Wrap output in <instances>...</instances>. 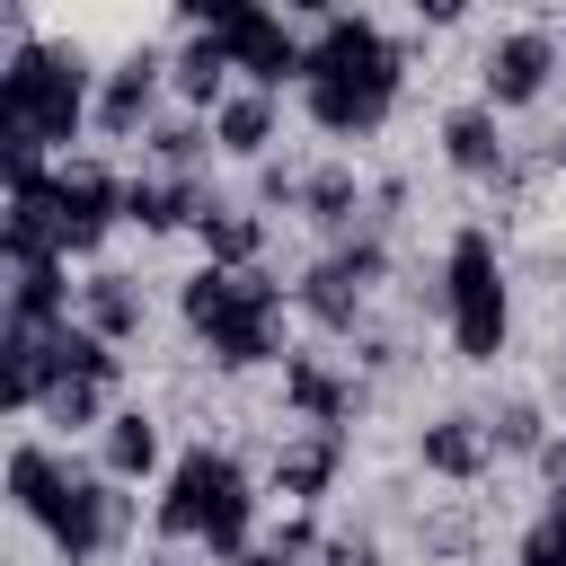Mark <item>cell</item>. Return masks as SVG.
I'll use <instances>...</instances> for the list:
<instances>
[{
  "label": "cell",
  "mask_w": 566,
  "mask_h": 566,
  "mask_svg": "<svg viewBox=\"0 0 566 566\" xmlns=\"http://www.w3.org/2000/svg\"><path fill=\"white\" fill-rule=\"evenodd\" d=\"M442 318H451V345L460 363H495L504 336H513V301H504V256H495V230H460L451 256H442Z\"/></svg>",
  "instance_id": "cell-3"
},
{
  "label": "cell",
  "mask_w": 566,
  "mask_h": 566,
  "mask_svg": "<svg viewBox=\"0 0 566 566\" xmlns=\"http://www.w3.org/2000/svg\"><path fill=\"white\" fill-rule=\"evenodd\" d=\"M159 469V416H142V407H115L106 416V433H97V478H115V486H142Z\"/></svg>",
  "instance_id": "cell-19"
},
{
  "label": "cell",
  "mask_w": 566,
  "mask_h": 566,
  "mask_svg": "<svg viewBox=\"0 0 566 566\" xmlns=\"http://www.w3.org/2000/svg\"><path fill=\"white\" fill-rule=\"evenodd\" d=\"M0 274H9V248H0Z\"/></svg>",
  "instance_id": "cell-36"
},
{
  "label": "cell",
  "mask_w": 566,
  "mask_h": 566,
  "mask_svg": "<svg viewBox=\"0 0 566 566\" xmlns=\"http://www.w3.org/2000/svg\"><path fill=\"white\" fill-rule=\"evenodd\" d=\"M133 531V495L115 486V478H71L62 495H53V513H44V539L62 548V566H88V557H106L115 539Z\"/></svg>",
  "instance_id": "cell-7"
},
{
  "label": "cell",
  "mask_w": 566,
  "mask_h": 566,
  "mask_svg": "<svg viewBox=\"0 0 566 566\" xmlns=\"http://www.w3.org/2000/svg\"><path fill=\"white\" fill-rule=\"evenodd\" d=\"M539 478H548V495H566V433H548V451H539Z\"/></svg>",
  "instance_id": "cell-32"
},
{
  "label": "cell",
  "mask_w": 566,
  "mask_h": 566,
  "mask_svg": "<svg viewBox=\"0 0 566 566\" xmlns=\"http://www.w3.org/2000/svg\"><path fill=\"white\" fill-rule=\"evenodd\" d=\"M221 195L203 177H124V221L133 230H203Z\"/></svg>",
  "instance_id": "cell-13"
},
{
  "label": "cell",
  "mask_w": 566,
  "mask_h": 566,
  "mask_svg": "<svg viewBox=\"0 0 566 566\" xmlns=\"http://www.w3.org/2000/svg\"><path fill=\"white\" fill-rule=\"evenodd\" d=\"M416 531H424V557H469L478 548V513H460V504L451 513H424Z\"/></svg>",
  "instance_id": "cell-29"
},
{
  "label": "cell",
  "mask_w": 566,
  "mask_h": 566,
  "mask_svg": "<svg viewBox=\"0 0 566 566\" xmlns=\"http://www.w3.org/2000/svg\"><path fill=\"white\" fill-rule=\"evenodd\" d=\"M301 97H310V124H318V133H336V142L380 133V124H389V106H398V97H371V88H327V80H310Z\"/></svg>",
  "instance_id": "cell-23"
},
{
  "label": "cell",
  "mask_w": 566,
  "mask_h": 566,
  "mask_svg": "<svg viewBox=\"0 0 566 566\" xmlns=\"http://www.w3.org/2000/svg\"><path fill=\"white\" fill-rule=\"evenodd\" d=\"M548 80H557V27H504V35L478 53V88H486L495 115H504V106H539Z\"/></svg>",
  "instance_id": "cell-8"
},
{
  "label": "cell",
  "mask_w": 566,
  "mask_h": 566,
  "mask_svg": "<svg viewBox=\"0 0 566 566\" xmlns=\"http://www.w3.org/2000/svg\"><path fill=\"white\" fill-rule=\"evenodd\" d=\"M71 301H80V283L62 274V256H35V265H9V318L18 327H71Z\"/></svg>",
  "instance_id": "cell-16"
},
{
  "label": "cell",
  "mask_w": 566,
  "mask_h": 566,
  "mask_svg": "<svg viewBox=\"0 0 566 566\" xmlns=\"http://www.w3.org/2000/svg\"><path fill=\"white\" fill-rule=\"evenodd\" d=\"M44 424L71 442V433H106V380H44Z\"/></svg>",
  "instance_id": "cell-26"
},
{
  "label": "cell",
  "mask_w": 566,
  "mask_h": 566,
  "mask_svg": "<svg viewBox=\"0 0 566 566\" xmlns=\"http://www.w3.org/2000/svg\"><path fill=\"white\" fill-rule=\"evenodd\" d=\"M442 159H451L460 177H504V168H513V159H504V124H495V106H486V97L442 115Z\"/></svg>",
  "instance_id": "cell-18"
},
{
  "label": "cell",
  "mask_w": 566,
  "mask_h": 566,
  "mask_svg": "<svg viewBox=\"0 0 566 566\" xmlns=\"http://www.w3.org/2000/svg\"><path fill=\"white\" fill-rule=\"evenodd\" d=\"M539 168H557V177H566V133H548V150H539Z\"/></svg>",
  "instance_id": "cell-34"
},
{
  "label": "cell",
  "mask_w": 566,
  "mask_h": 566,
  "mask_svg": "<svg viewBox=\"0 0 566 566\" xmlns=\"http://www.w3.org/2000/svg\"><path fill=\"white\" fill-rule=\"evenodd\" d=\"M539 531H548V539L566 548V495H548V513H539Z\"/></svg>",
  "instance_id": "cell-33"
},
{
  "label": "cell",
  "mask_w": 566,
  "mask_h": 566,
  "mask_svg": "<svg viewBox=\"0 0 566 566\" xmlns=\"http://www.w3.org/2000/svg\"><path fill=\"white\" fill-rule=\"evenodd\" d=\"M256 203H283V212H301V168L265 159V168H256Z\"/></svg>",
  "instance_id": "cell-30"
},
{
  "label": "cell",
  "mask_w": 566,
  "mask_h": 566,
  "mask_svg": "<svg viewBox=\"0 0 566 566\" xmlns=\"http://www.w3.org/2000/svg\"><path fill=\"white\" fill-rule=\"evenodd\" d=\"M0 97L18 106V124H27L44 150H62V142H80V124H88V106H97V71H88L80 44L27 35V44L0 62Z\"/></svg>",
  "instance_id": "cell-2"
},
{
  "label": "cell",
  "mask_w": 566,
  "mask_h": 566,
  "mask_svg": "<svg viewBox=\"0 0 566 566\" xmlns=\"http://www.w3.org/2000/svg\"><path fill=\"white\" fill-rule=\"evenodd\" d=\"M557 62H566V27H557Z\"/></svg>",
  "instance_id": "cell-35"
},
{
  "label": "cell",
  "mask_w": 566,
  "mask_h": 566,
  "mask_svg": "<svg viewBox=\"0 0 566 566\" xmlns=\"http://www.w3.org/2000/svg\"><path fill=\"white\" fill-rule=\"evenodd\" d=\"M35 398H44V327H18L0 310V416L35 407Z\"/></svg>",
  "instance_id": "cell-24"
},
{
  "label": "cell",
  "mask_w": 566,
  "mask_h": 566,
  "mask_svg": "<svg viewBox=\"0 0 566 566\" xmlns=\"http://www.w3.org/2000/svg\"><path fill=\"white\" fill-rule=\"evenodd\" d=\"M248 522H256V495H248V469L230 451H186L168 469V495H159V539H203L221 566H248Z\"/></svg>",
  "instance_id": "cell-1"
},
{
  "label": "cell",
  "mask_w": 566,
  "mask_h": 566,
  "mask_svg": "<svg viewBox=\"0 0 566 566\" xmlns=\"http://www.w3.org/2000/svg\"><path fill=\"white\" fill-rule=\"evenodd\" d=\"M486 424V451H513V460H539L548 451V416H539V398H504L495 416H478Z\"/></svg>",
  "instance_id": "cell-28"
},
{
  "label": "cell",
  "mask_w": 566,
  "mask_h": 566,
  "mask_svg": "<svg viewBox=\"0 0 566 566\" xmlns=\"http://www.w3.org/2000/svg\"><path fill=\"white\" fill-rule=\"evenodd\" d=\"M416 460H424L433 478H451V486H478V478L495 469V451H486V424H478V416H433V424L416 433Z\"/></svg>",
  "instance_id": "cell-15"
},
{
  "label": "cell",
  "mask_w": 566,
  "mask_h": 566,
  "mask_svg": "<svg viewBox=\"0 0 566 566\" xmlns=\"http://www.w3.org/2000/svg\"><path fill=\"white\" fill-rule=\"evenodd\" d=\"M150 159H159L168 177H203V159H212V124H203V115H168V124H150Z\"/></svg>",
  "instance_id": "cell-27"
},
{
  "label": "cell",
  "mask_w": 566,
  "mask_h": 566,
  "mask_svg": "<svg viewBox=\"0 0 566 566\" xmlns=\"http://www.w3.org/2000/svg\"><path fill=\"white\" fill-rule=\"evenodd\" d=\"M53 212H62V256H88L124 221V177L97 159H71V168H53Z\"/></svg>",
  "instance_id": "cell-10"
},
{
  "label": "cell",
  "mask_w": 566,
  "mask_h": 566,
  "mask_svg": "<svg viewBox=\"0 0 566 566\" xmlns=\"http://www.w3.org/2000/svg\"><path fill=\"white\" fill-rule=\"evenodd\" d=\"M168 88L186 97V115H203V124H212V106L230 97V53H221V35H203V27H195V35L168 53Z\"/></svg>",
  "instance_id": "cell-17"
},
{
  "label": "cell",
  "mask_w": 566,
  "mask_h": 566,
  "mask_svg": "<svg viewBox=\"0 0 566 566\" xmlns=\"http://www.w3.org/2000/svg\"><path fill=\"white\" fill-rule=\"evenodd\" d=\"M336 469H345V433H327V424H292V433L274 442V460H265V486H274L292 513H310V504L336 486Z\"/></svg>",
  "instance_id": "cell-11"
},
{
  "label": "cell",
  "mask_w": 566,
  "mask_h": 566,
  "mask_svg": "<svg viewBox=\"0 0 566 566\" xmlns=\"http://www.w3.org/2000/svg\"><path fill=\"white\" fill-rule=\"evenodd\" d=\"M195 239H203V256H212V265H221V274H248V265H256V256H265V221H256V212H248V203H212V212H203V230H195Z\"/></svg>",
  "instance_id": "cell-25"
},
{
  "label": "cell",
  "mask_w": 566,
  "mask_h": 566,
  "mask_svg": "<svg viewBox=\"0 0 566 566\" xmlns=\"http://www.w3.org/2000/svg\"><path fill=\"white\" fill-rule=\"evenodd\" d=\"M71 478H80V469H71L53 442H18V451H9V504H18L27 522H44V513H53V495H62Z\"/></svg>",
  "instance_id": "cell-22"
},
{
  "label": "cell",
  "mask_w": 566,
  "mask_h": 566,
  "mask_svg": "<svg viewBox=\"0 0 566 566\" xmlns=\"http://www.w3.org/2000/svg\"><path fill=\"white\" fill-rule=\"evenodd\" d=\"M195 27L221 35L230 71H248V88H265V97L310 71V35H292V27H283L274 9H256V0H212V9H195Z\"/></svg>",
  "instance_id": "cell-4"
},
{
  "label": "cell",
  "mask_w": 566,
  "mask_h": 566,
  "mask_svg": "<svg viewBox=\"0 0 566 566\" xmlns=\"http://www.w3.org/2000/svg\"><path fill=\"white\" fill-rule=\"evenodd\" d=\"M159 80H168V53H150V44L115 53V62L97 71V106H88V124H97L106 142H142V124H150V106H159Z\"/></svg>",
  "instance_id": "cell-9"
},
{
  "label": "cell",
  "mask_w": 566,
  "mask_h": 566,
  "mask_svg": "<svg viewBox=\"0 0 566 566\" xmlns=\"http://www.w3.org/2000/svg\"><path fill=\"white\" fill-rule=\"evenodd\" d=\"M301 221L327 230V239H345V230L363 221V177H354V159H318V168L301 177Z\"/></svg>",
  "instance_id": "cell-20"
},
{
  "label": "cell",
  "mask_w": 566,
  "mask_h": 566,
  "mask_svg": "<svg viewBox=\"0 0 566 566\" xmlns=\"http://www.w3.org/2000/svg\"><path fill=\"white\" fill-rule=\"evenodd\" d=\"M142 318H150V301H142V283H133L124 265H97V274L80 283V327H88V336L133 345V336H142Z\"/></svg>",
  "instance_id": "cell-14"
},
{
  "label": "cell",
  "mask_w": 566,
  "mask_h": 566,
  "mask_svg": "<svg viewBox=\"0 0 566 566\" xmlns=\"http://www.w3.org/2000/svg\"><path fill=\"white\" fill-rule=\"evenodd\" d=\"M380 274H389V248H380V230L363 221V230H345L310 274H301V318L310 327H327V336H354V318H363V301L380 292Z\"/></svg>",
  "instance_id": "cell-5"
},
{
  "label": "cell",
  "mask_w": 566,
  "mask_h": 566,
  "mask_svg": "<svg viewBox=\"0 0 566 566\" xmlns=\"http://www.w3.org/2000/svg\"><path fill=\"white\" fill-rule=\"evenodd\" d=\"M212 150L265 159V150H274V97H265V88H230V97L212 106Z\"/></svg>",
  "instance_id": "cell-21"
},
{
  "label": "cell",
  "mask_w": 566,
  "mask_h": 566,
  "mask_svg": "<svg viewBox=\"0 0 566 566\" xmlns=\"http://www.w3.org/2000/svg\"><path fill=\"white\" fill-rule=\"evenodd\" d=\"M283 407H292L301 424L345 433V424H354V407H363V389H354V371H336L327 354H283Z\"/></svg>",
  "instance_id": "cell-12"
},
{
  "label": "cell",
  "mask_w": 566,
  "mask_h": 566,
  "mask_svg": "<svg viewBox=\"0 0 566 566\" xmlns=\"http://www.w3.org/2000/svg\"><path fill=\"white\" fill-rule=\"evenodd\" d=\"M513 566H566V548H557V539H548V531L531 522V531H522V557H513Z\"/></svg>",
  "instance_id": "cell-31"
},
{
  "label": "cell",
  "mask_w": 566,
  "mask_h": 566,
  "mask_svg": "<svg viewBox=\"0 0 566 566\" xmlns=\"http://www.w3.org/2000/svg\"><path fill=\"white\" fill-rule=\"evenodd\" d=\"M310 80H327V88H371V97H398V80H407V53L363 18V9H327L318 18V35H310V71H301V88Z\"/></svg>",
  "instance_id": "cell-6"
}]
</instances>
